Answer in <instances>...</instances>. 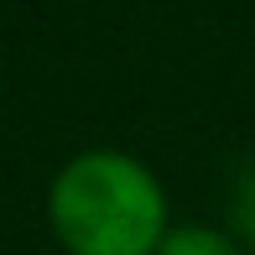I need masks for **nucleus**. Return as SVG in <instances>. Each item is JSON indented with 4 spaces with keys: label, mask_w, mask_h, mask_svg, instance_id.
<instances>
[{
    "label": "nucleus",
    "mask_w": 255,
    "mask_h": 255,
    "mask_svg": "<svg viewBox=\"0 0 255 255\" xmlns=\"http://www.w3.org/2000/svg\"><path fill=\"white\" fill-rule=\"evenodd\" d=\"M52 235L68 255H156L167 240L161 182L125 151H84L52 177Z\"/></svg>",
    "instance_id": "nucleus-1"
},
{
    "label": "nucleus",
    "mask_w": 255,
    "mask_h": 255,
    "mask_svg": "<svg viewBox=\"0 0 255 255\" xmlns=\"http://www.w3.org/2000/svg\"><path fill=\"white\" fill-rule=\"evenodd\" d=\"M156 255H245L224 229H208V224H182V229H167Z\"/></svg>",
    "instance_id": "nucleus-2"
}]
</instances>
